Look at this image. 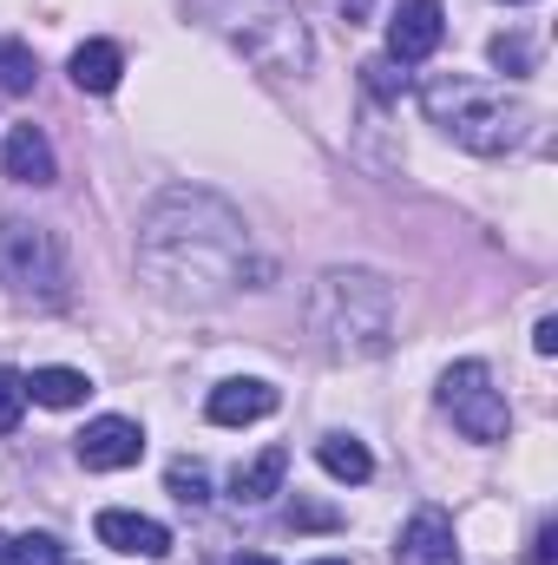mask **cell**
I'll return each mask as SVG.
<instances>
[{
  "label": "cell",
  "instance_id": "1",
  "mask_svg": "<svg viewBox=\"0 0 558 565\" xmlns=\"http://www.w3.org/2000/svg\"><path fill=\"white\" fill-rule=\"evenodd\" d=\"M139 277L171 309H217L244 289H264L270 264L257 257V237L230 198L171 184L139 217Z\"/></svg>",
  "mask_w": 558,
  "mask_h": 565
},
{
  "label": "cell",
  "instance_id": "2",
  "mask_svg": "<svg viewBox=\"0 0 558 565\" xmlns=\"http://www.w3.org/2000/svg\"><path fill=\"white\" fill-rule=\"evenodd\" d=\"M302 322L329 362H375L395 349V282L362 264H335L309 282Z\"/></svg>",
  "mask_w": 558,
  "mask_h": 565
},
{
  "label": "cell",
  "instance_id": "3",
  "mask_svg": "<svg viewBox=\"0 0 558 565\" xmlns=\"http://www.w3.org/2000/svg\"><path fill=\"white\" fill-rule=\"evenodd\" d=\"M420 106H427V119H433L447 139L466 145V151H480V158L513 151V145L526 139V126H533V113H526L519 93H506V86H493V79H466V73H433V79L420 86Z\"/></svg>",
  "mask_w": 558,
  "mask_h": 565
},
{
  "label": "cell",
  "instance_id": "4",
  "mask_svg": "<svg viewBox=\"0 0 558 565\" xmlns=\"http://www.w3.org/2000/svg\"><path fill=\"white\" fill-rule=\"evenodd\" d=\"M0 277L20 302L60 309L66 302V250L46 224H7L0 231Z\"/></svg>",
  "mask_w": 558,
  "mask_h": 565
},
{
  "label": "cell",
  "instance_id": "5",
  "mask_svg": "<svg viewBox=\"0 0 558 565\" xmlns=\"http://www.w3.org/2000/svg\"><path fill=\"white\" fill-rule=\"evenodd\" d=\"M440 408L453 415V427L466 434V440H480V447H493V440H506V395L493 388V369L486 362H453L447 375H440Z\"/></svg>",
  "mask_w": 558,
  "mask_h": 565
},
{
  "label": "cell",
  "instance_id": "6",
  "mask_svg": "<svg viewBox=\"0 0 558 565\" xmlns=\"http://www.w3.org/2000/svg\"><path fill=\"white\" fill-rule=\"evenodd\" d=\"M73 454H79L86 473H126V467L144 460V427L126 422V415H99V422H86V434L73 440Z\"/></svg>",
  "mask_w": 558,
  "mask_h": 565
},
{
  "label": "cell",
  "instance_id": "7",
  "mask_svg": "<svg viewBox=\"0 0 558 565\" xmlns=\"http://www.w3.org/2000/svg\"><path fill=\"white\" fill-rule=\"evenodd\" d=\"M237 46H244L264 73H277V79L309 73V33H302L296 20H257V26H244V33H237Z\"/></svg>",
  "mask_w": 558,
  "mask_h": 565
},
{
  "label": "cell",
  "instance_id": "8",
  "mask_svg": "<svg viewBox=\"0 0 558 565\" xmlns=\"http://www.w3.org/2000/svg\"><path fill=\"white\" fill-rule=\"evenodd\" d=\"M440 33H447L440 0H401L395 20H388V60H395V66H420V60H433Z\"/></svg>",
  "mask_w": 558,
  "mask_h": 565
},
{
  "label": "cell",
  "instance_id": "9",
  "mask_svg": "<svg viewBox=\"0 0 558 565\" xmlns=\"http://www.w3.org/2000/svg\"><path fill=\"white\" fill-rule=\"evenodd\" d=\"M395 559H401V565H460L453 520H447L440 507H420L415 520L401 526V540H395Z\"/></svg>",
  "mask_w": 558,
  "mask_h": 565
},
{
  "label": "cell",
  "instance_id": "10",
  "mask_svg": "<svg viewBox=\"0 0 558 565\" xmlns=\"http://www.w3.org/2000/svg\"><path fill=\"white\" fill-rule=\"evenodd\" d=\"M277 388L270 382H257V375H244V382H217L211 388V402H204V415L217 427H250V422H270L277 415Z\"/></svg>",
  "mask_w": 558,
  "mask_h": 565
},
{
  "label": "cell",
  "instance_id": "11",
  "mask_svg": "<svg viewBox=\"0 0 558 565\" xmlns=\"http://www.w3.org/2000/svg\"><path fill=\"white\" fill-rule=\"evenodd\" d=\"M93 533H99V546L132 553V559H164V553H171V533H164L158 520H144V513H126V507H106Z\"/></svg>",
  "mask_w": 558,
  "mask_h": 565
},
{
  "label": "cell",
  "instance_id": "12",
  "mask_svg": "<svg viewBox=\"0 0 558 565\" xmlns=\"http://www.w3.org/2000/svg\"><path fill=\"white\" fill-rule=\"evenodd\" d=\"M0 164H7L13 184H33V191H46L60 178V158H53V145H46L40 126H13L7 145H0Z\"/></svg>",
  "mask_w": 558,
  "mask_h": 565
},
{
  "label": "cell",
  "instance_id": "13",
  "mask_svg": "<svg viewBox=\"0 0 558 565\" xmlns=\"http://www.w3.org/2000/svg\"><path fill=\"white\" fill-rule=\"evenodd\" d=\"M282 473H289V447H264L257 460H244L230 473V500L237 507H264L270 493H282Z\"/></svg>",
  "mask_w": 558,
  "mask_h": 565
},
{
  "label": "cell",
  "instance_id": "14",
  "mask_svg": "<svg viewBox=\"0 0 558 565\" xmlns=\"http://www.w3.org/2000/svg\"><path fill=\"white\" fill-rule=\"evenodd\" d=\"M66 73H73V86H79V93H112V86H119V73H126V53H119L112 40H86V46H73Z\"/></svg>",
  "mask_w": 558,
  "mask_h": 565
},
{
  "label": "cell",
  "instance_id": "15",
  "mask_svg": "<svg viewBox=\"0 0 558 565\" xmlns=\"http://www.w3.org/2000/svg\"><path fill=\"white\" fill-rule=\"evenodd\" d=\"M315 460H322V473H329V480H342V487L375 480V454H368L355 434H322V440H315Z\"/></svg>",
  "mask_w": 558,
  "mask_h": 565
},
{
  "label": "cell",
  "instance_id": "16",
  "mask_svg": "<svg viewBox=\"0 0 558 565\" xmlns=\"http://www.w3.org/2000/svg\"><path fill=\"white\" fill-rule=\"evenodd\" d=\"M86 395H93L86 369H33L26 375V402H40V408H79Z\"/></svg>",
  "mask_w": 558,
  "mask_h": 565
},
{
  "label": "cell",
  "instance_id": "17",
  "mask_svg": "<svg viewBox=\"0 0 558 565\" xmlns=\"http://www.w3.org/2000/svg\"><path fill=\"white\" fill-rule=\"evenodd\" d=\"M40 86V60L26 40H0V99H20Z\"/></svg>",
  "mask_w": 558,
  "mask_h": 565
},
{
  "label": "cell",
  "instance_id": "18",
  "mask_svg": "<svg viewBox=\"0 0 558 565\" xmlns=\"http://www.w3.org/2000/svg\"><path fill=\"white\" fill-rule=\"evenodd\" d=\"M0 565H66V546L53 533H20V540L0 533Z\"/></svg>",
  "mask_w": 558,
  "mask_h": 565
},
{
  "label": "cell",
  "instance_id": "19",
  "mask_svg": "<svg viewBox=\"0 0 558 565\" xmlns=\"http://www.w3.org/2000/svg\"><path fill=\"white\" fill-rule=\"evenodd\" d=\"M164 487H171V500H184V507H204V500H211V473H204V460H171Z\"/></svg>",
  "mask_w": 558,
  "mask_h": 565
},
{
  "label": "cell",
  "instance_id": "20",
  "mask_svg": "<svg viewBox=\"0 0 558 565\" xmlns=\"http://www.w3.org/2000/svg\"><path fill=\"white\" fill-rule=\"evenodd\" d=\"M26 415V375L20 369H0V434H13Z\"/></svg>",
  "mask_w": 558,
  "mask_h": 565
},
{
  "label": "cell",
  "instance_id": "21",
  "mask_svg": "<svg viewBox=\"0 0 558 565\" xmlns=\"http://www.w3.org/2000/svg\"><path fill=\"white\" fill-rule=\"evenodd\" d=\"M486 53H493V66H500V73H513V79H519V73H533V46H526L519 33H500Z\"/></svg>",
  "mask_w": 558,
  "mask_h": 565
},
{
  "label": "cell",
  "instance_id": "22",
  "mask_svg": "<svg viewBox=\"0 0 558 565\" xmlns=\"http://www.w3.org/2000/svg\"><path fill=\"white\" fill-rule=\"evenodd\" d=\"M289 526H296V533H335L342 513H335V507H315V500H296V507H289Z\"/></svg>",
  "mask_w": 558,
  "mask_h": 565
},
{
  "label": "cell",
  "instance_id": "23",
  "mask_svg": "<svg viewBox=\"0 0 558 565\" xmlns=\"http://www.w3.org/2000/svg\"><path fill=\"white\" fill-rule=\"evenodd\" d=\"M362 86H368L375 99H395V93L408 86V73H395V60H368V66H362Z\"/></svg>",
  "mask_w": 558,
  "mask_h": 565
},
{
  "label": "cell",
  "instance_id": "24",
  "mask_svg": "<svg viewBox=\"0 0 558 565\" xmlns=\"http://www.w3.org/2000/svg\"><path fill=\"white\" fill-rule=\"evenodd\" d=\"M558 553V520H539V533H533V565H552Z\"/></svg>",
  "mask_w": 558,
  "mask_h": 565
},
{
  "label": "cell",
  "instance_id": "25",
  "mask_svg": "<svg viewBox=\"0 0 558 565\" xmlns=\"http://www.w3.org/2000/svg\"><path fill=\"white\" fill-rule=\"evenodd\" d=\"M533 349H539V355H558V316H539V329H533Z\"/></svg>",
  "mask_w": 558,
  "mask_h": 565
},
{
  "label": "cell",
  "instance_id": "26",
  "mask_svg": "<svg viewBox=\"0 0 558 565\" xmlns=\"http://www.w3.org/2000/svg\"><path fill=\"white\" fill-rule=\"evenodd\" d=\"M237 565H277V559H270V553H244Z\"/></svg>",
  "mask_w": 558,
  "mask_h": 565
},
{
  "label": "cell",
  "instance_id": "27",
  "mask_svg": "<svg viewBox=\"0 0 558 565\" xmlns=\"http://www.w3.org/2000/svg\"><path fill=\"white\" fill-rule=\"evenodd\" d=\"M309 565H348V559H309Z\"/></svg>",
  "mask_w": 558,
  "mask_h": 565
},
{
  "label": "cell",
  "instance_id": "28",
  "mask_svg": "<svg viewBox=\"0 0 558 565\" xmlns=\"http://www.w3.org/2000/svg\"><path fill=\"white\" fill-rule=\"evenodd\" d=\"M513 7H526V0H513Z\"/></svg>",
  "mask_w": 558,
  "mask_h": 565
}]
</instances>
